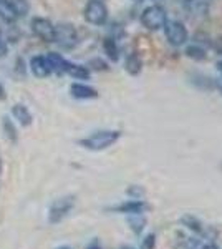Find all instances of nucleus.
Wrapping results in <instances>:
<instances>
[{"instance_id":"5701e85b","label":"nucleus","mask_w":222,"mask_h":249,"mask_svg":"<svg viewBox=\"0 0 222 249\" xmlns=\"http://www.w3.org/2000/svg\"><path fill=\"white\" fill-rule=\"evenodd\" d=\"M154 244H156V236L148 234L146 238L143 239V243H141V249H154Z\"/></svg>"},{"instance_id":"72a5a7b5","label":"nucleus","mask_w":222,"mask_h":249,"mask_svg":"<svg viewBox=\"0 0 222 249\" xmlns=\"http://www.w3.org/2000/svg\"><path fill=\"white\" fill-rule=\"evenodd\" d=\"M136 2H139V0H136Z\"/></svg>"},{"instance_id":"aec40b11","label":"nucleus","mask_w":222,"mask_h":249,"mask_svg":"<svg viewBox=\"0 0 222 249\" xmlns=\"http://www.w3.org/2000/svg\"><path fill=\"white\" fill-rule=\"evenodd\" d=\"M186 55L189 58H194V60H205V50L203 47H197V45H191L186 48Z\"/></svg>"},{"instance_id":"a878e982","label":"nucleus","mask_w":222,"mask_h":249,"mask_svg":"<svg viewBox=\"0 0 222 249\" xmlns=\"http://www.w3.org/2000/svg\"><path fill=\"white\" fill-rule=\"evenodd\" d=\"M86 249H103V248H102V244H100L98 239H93L91 243L86 246Z\"/></svg>"},{"instance_id":"2eb2a0df","label":"nucleus","mask_w":222,"mask_h":249,"mask_svg":"<svg viewBox=\"0 0 222 249\" xmlns=\"http://www.w3.org/2000/svg\"><path fill=\"white\" fill-rule=\"evenodd\" d=\"M0 18L7 23H14L15 20L18 18L17 14H15V10L12 9L10 3L7 2V0H0Z\"/></svg>"},{"instance_id":"9d476101","label":"nucleus","mask_w":222,"mask_h":249,"mask_svg":"<svg viewBox=\"0 0 222 249\" xmlns=\"http://www.w3.org/2000/svg\"><path fill=\"white\" fill-rule=\"evenodd\" d=\"M70 93L76 100H91L98 96V91H96L95 88L83 85V83H73V85L70 87Z\"/></svg>"},{"instance_id":"f8f14e48","label":"nucleus","mask_w":222,"mask_h":249,"mask_svg":"<svg viewBox=\"0 0 222 249\" xmlns=\"http://www.w3.org/2000/svg\"><path fill=\"white\" fill-rule=\"evenodd\" d=\"M12 115H14V118L17 120L20 124H23V126H28V124L32 123V113L28 111V108L25 105H22V103H17V105L12 107Z\"/></svg>"},{"instance_id":"473e14b6","label":"nucleus","mask_w":222,"mask_h":249,"mask_svg":"<svg viewBox=\"0 0 222 249\" xmlns=\"http://www.w3.org/2000/svg\"><path fill=\"white\" fill-rule=\"evenodd\" d=\"M58 249H70V248H58Z\"/></svg>"},{"instance_id":"c756f323","label":"nucleus","mask_w":222,"mask_h":249,"mask_svg":"<svg viewBox=\"0 0 222 249\" xmlns=\"http://www.w3.org/2000/svg\"><path fill=\"white\" fill-rule=\"evenodd\" d=\"M217 68H219V71H221V75H222V62L217 63Z\"/></svg>"},{"instance_id":"f03ea898","label":"nucleus","mask_w":222,"mask_h":249,"mask_svg":"<svg viewBox=\"0 0 222 249\" xmlns=\"http://www.w3.org/2000/svg\"><path fill=\"white\" fill-rule=\"evenodd\" d=\"M168 15L166 10L161 5H151L141 14V23H143L144 29L148 30H159L166 25Z\"/></svg>"},{"instance_id":"c85d7f7f","label":"nucleus","mask_w":222,"mask_h":249,"mask_svg":"<svg viewBox=\"0 0 222 249\" xmlns=\"http://www.w3.org/2000/svg\"><path fill=\"white\" fill-rule=\"evenodd\" d=\"M201 249H219V248H217L216 244H205V246H203Z\"/></svg>"},{"instance_id":"4be33fe9","label":"nucleus","mask_w":222,"mask_h":249,"mask_svg":"<svg viewBox=\"0 0 222 249\" xmlns=\"http://www.w3.org/2000/svg\"><path fill=\"white\" fill-rule=\"evenodd\" d=\"M3 130H5V133H7V136L12 140V142H15L17 140V130H15V126H14V123L10 122L9 118H3Z\"/></svg>"},{"instance_id":"39448f33","label":"nucleus","mask_w":222,"mask_h":249,"mask_svg":"<svg viewBox=\"0 0 222 249\" xmlns=\"http://www.w3.org/2000/svg\"><path fill=\"white\" fill-rule=\"evenodd\" d=\"M85 20L91 25H103L108 18V9L100 0H90L85 9Z\"/></svg>"},{"instance_id":"20e7f679","label":"nucleus","mask_w":222,"mask_h":249,"mask_svg":"<svg viewBox=\"0 0 222 249\" xmlns=\"http://www.w3.org/2000/svg\"><path fill=\"white\" fill-rule=\"evenodd\" d=\"M55 42L62 48H67V50L76 47V43H78V35H76L75 27L70 25V23H60V25H56Z\"/></svg>"},{"instance_id":"6e6552de","label":"nucleus","mask_w":222,"mask_h":249,"mask_svg":"<svg viewBox=\"0 0 222 249\" xmlns=\"http://www.w3.org/2000/svg\"><path fill=\"white\" fill-rule=\"evenodd\" d=\"M151 210L148 203H144L143 199H131V201L121 203L118 206H113V213H120V214H143L144 211Z\"/></svg>"},{"instance_id":"9b49d317","label":"nucleus","mask_w":222,"mask_h":249,"mask_svg":"<svg viewBox=\"0 0 222 249\" xmlns=\"http://www.w3.org/2000/svg\"><path fill=\"white\" fill-rule=\"evenodd\" d=\"M65 73H68L70 77H73L76 80H88L90 78V70L86 67L76 65V63L65 62Z\"/></svg>"},{"instance_id":"a211bd4d","label":"nucleus","mask_w":222,"mask_h":249,"mask_svg":"<svg viewBox=\"0 0 222 249\" xmlns=\"http://www.w3.org/2000/svg\"><path fill=\"white\" fill-rule=\"evenodd\" d=\"M128 223H130V226L135 234H141V231H143L144 226H146V218H144L143 214H131L130 219H128Z\"/></svg>"},{"instance_id":"b1692460","label":"nucleus","mask_w":222,"mask_h":249,"mask_svg":"<svg viewBox=\"0 0 222 249\" xmlns=\"http://www.w3.org/2000/svg\"><path fill=\"white\" fill-rule=\"evenodd\" d=\"M128 195L133 196L135 199H141V198H143V195H144V190H143V188H138V186H131L130 190H128Z\"/></svg>"},{"instance_id":"dca6fc26","label":"nucleus","mask_w":222,"mask_h":249,"mask_svg":"<svg viewBox=\"0 0 222 249\" xmlns=\"http://www.w3.org/2000/svg\"><path fill=\"white\" fill-rule=\"evenodd\" d=\"M183 224H184L186 228H189L191 231H194L196 234L205 236V228L203 226V223H201L199 219L194 218V216H184V218H183Z\"/></svg>"},{"instance_id":"423d86ee","label":"nucleus","mask_w":222,"mask_h":249,"mask_svg":"<svg viewBox=\"0 0 222 249\" xmlns=\"http://www.w3.org/2000/svg\"><path fill=\"white\" fill-rule=\"evenodd\" d=\"M164 32H166V38L172 47H181L188 40V30H186L183 22H177V20H171L166 22L164 25Z\"/></svg>"},{"instance_id":"7ed1b4c3","label":"nucleus","mask_w":222,"mask_h":249,"mask_svg":"<svg viewBox=\"0 0 222 249\" xmlns=\"http://www.w3.org/2000/svg\"><path fill=\"white\" fill-rule=\"evenodd\" d=\"M75 206V198L73 196H65L53 201V204L48 210V223L50 224H58L70 214V211Z\"/></svg>"},{"instance_id":"412c9836","label":"nucleus","mask_w":222,"mask_h":249,"mask_svg":"<svg viewBox=\"0 0 222 249\" xmlns=\"http://www.w3.org/2000/svg\"><path fill=\"white\" fill-rule=\"evenodd\" d=\"M103 47H104V52H106L108 57H110L111 60H118V48H116V43L113 42L111 38L104 40Z\"/></svg>"},{"instance_id":"0eeeda50","label":"nucleus","mask_w":222,"mask_h":249,"mask_svg":"<svg viewBox=\"0 0 222 249\" xmlns=\"http://www.w3.org/2000/svg\"><path fill=\"white\" fill-rule=\"evenodd\" d=\"M32 30H34L35 37H38L43 42L47 43L55 42V27L48 18H42V17L34 18L32 20Z\"/></svg>"},{"instance_id":"1a4fd4ad","label":"nucleus","mask_w":222,"mask_h":249,"mask_svg":"<svg viewBox=\"0 0 222 249\" xmlns=\"http://www.w3.org/2000/svg\"><path fill=\"white\" fill-rule=\"evenodd\" d=\"M30 70L37 78H45L51 73L47 57H42V55H37L30 60Z\"/></svg>"},{"instance_id":"7c9ffc66","label":"nucleus","mask_w":222,"mask_h":249,"mask_svg":"<svg viewBox=\"0 0 222 249\" xmlns=\"http://www.w3.org/2000/svg\"><path fill=\"white\" fill-rule=\"evenodd\" d=\"M121 249H135V248H131V246H123Z\"/></svg>"},{"instance_id":"f3484780","label":"nucleus","mask_w":222,"mask_h":249,"mask_svg":"<svg viewBox=\"0 0 222 249\" xmlns=\"http://www.w3.org/2000/svg\"><path fill=\"white\" fill-rule=\"evenodd\" d=\"M124 68H126V71L130 75H138L141 71V68H143V62H141V58L138 57V55L133 53V55H130V57L126 58Z\"/></svg>"},{"instance_id":"4468645a","label":"nucleus","mask_w":222,"mask_h":249,"mask_svg":"<svg viewBox=\"0 0 222 249\" xmlns=\"http://www.w3.org/2000/svg\"><path fill=\"white\" fill-rule=\"evenodd\" d=\"M209 0H188V10L196 17H203L207 14Z\"/></svg>"},{"instance_id":"ddd939ff","label":"nucleus","mask_w":222,"mask_h":249,"mask_svg":"<svg viewBox=\"0 0 222 249\" xmlns=\"http://www.w3.org/2000/svg\"><path fill=\"white\" fill-rule=\"evenodd\" d=\"M47 60H48V65H50V70L53 71V73L56 75H62V73H65V62L67 60L62 57V55H58V53H48L47 55Z\"/></svg>"},{"instance_id":"393cba45","label":"nucleus","mask_w":222,"mask_h":249,"mask_svg":"<svg viewBox=\"0 0 222 249\" xmlns=\"http://www.w3.org/2000/svg\"><path fill=\"white\" fill-rule=\"evenodd\" d=\"M214 48H216V52L219 55H222V37L216 38V42H214Z\"/></svg>"},{"instance_id":"cd10ccee","label":"nucleus","mask_w":222,"mask_h":249,"mask_svg":"<svg viewBox=\"0 0 222 249\" xmlns=\"http://www.w3.org/2000/svg\"><path fill=\"white\" fill-rule=\"evenodd\" d=\"M5 98V90H3V85L0 83V100H3Z\"/></svg>"},{"instance_id":"6ab92c4d","label":"nucleus","mask_w":222,"mask_h":249,"mask_svg":"<svg viewBox=\"0 0 222 249\" xmlns=\"http://www.w3.org/2000/svg\"><path fill=\"white\" fill-rule=\"evenodd\" d=\"M10 3V7L15 10L17 17H22L28 12V0H7Z\"/></svg>"},{"instance_id":"bb28decb","label":"nucleus","mask_w":222,"mask_h":249,"mask_svg":"<svg viewBox=\"0 0 222 249\" xmlns=\"http://www.w3.org/2000/svg\"><path fill=\"white\" fill-rule=\"evenodd\" d=\"M7 55V45L2 38H0V57H5Z\"/></svg>"},{"instance_id":"2f4dec72","label":"nucleus","mask_w":222,"mask_h":249,"mask_svg":"<svg viewBox=\"0 0 222 249\" xmlns=\"http://www.w3.org/2000/svg\"><path fill=\"white\" fill-rule=\"evenodd\" d=\"M0 173H2V161H0Z\"/></svg>"},{"instance_id":"f257e3e1","label":"nucleus","mask_w":222,"mask_h":249,"mask_svg":"<svg viewBox=\"0 0 222 249\" xmlns=\"http://www.w3.org/2000/svg\"><path fill=\"white\" fill-rule=\"evenodd\" d=\"M121 138V131L118 130H100L91 133L86 138L80 140V144L90 151H103L113 146Z\"/></svg>"}]
</instances>
